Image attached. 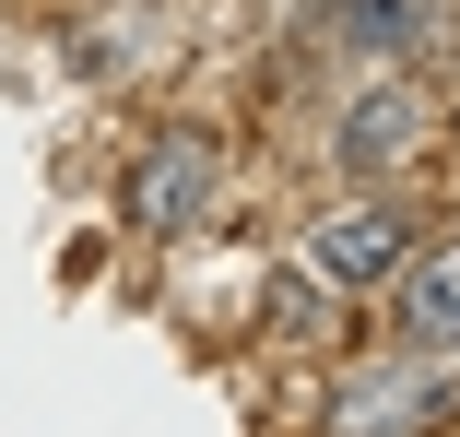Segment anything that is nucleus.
I'll return each mask as SVG.
<instances>
[{
  "label": "nucleus",
  "mask_w": 460,
  "mask_h": 437,
  "mask_svg": "<svg viewBox=\"0 0 460 437\" xmlns=\"http://www.w3.org/2000/svg\"><path fill=\"white\" fill-rule=\"evenodd\" d=\"M213 213V142L201 130H154L130 154V225L142 236H177V225H201Z\"/></svg>",
  "instance_id": "2"
},
{
  "label": "nucleus",
  "mask_w": 460,
  "mask_h": 437,
  "mask_svg": "<svg viewBox=\"0 0 460 437\" xmlns=\"http://www.w3.org/2000/svg\"><path fill=\"white\" fill-rule=\"evenodd\" d=\"M448 390L437 379H354L342 402H331V437H390V425H425Z\"/></svg>",
  "instance_id": "5"
},
{
  "label": "nucleus",
  "mask_w": 460,
  "mask_h": 437,
  "mask_svg": "<svg viewBox=\"0 0 460 437\" xmlns=\"http://www.w3.org/2000/svg\"><path fill=\"white\" fill-rule=\"evenodd\" d=\"M402 260H413V225L390 201H342V213L307 225V284L319 296H378V284H402Z\"/></svg>",
  "instance_id": "1"
},
{
  "label": "nucleus",
  "mask_w": 460,
  "mask_h": 437,
  "mask_svg": "<svg viewBox=\"0 0 460 437\" xmlns=\"http://www.w3.org/2000/svg\"><path fill=\"white\" fill-rule=\"evenodd\" d=\"M260 319H271V331H307V319H319V284H271Z\"/></svg>",
  "instance_id": "6"
},
{
  "label": "nucleus",
  "mask_w": 460,
  "mask_h": 437,
  "mask_svg": "<svg viewBox=\"0 0 460 437\" xmlns=\"http://www.w3.org/2000/svg\"><path fill=\"white\" fill-rule=\"evenodd\" d=\"M437 142V107L413 95V83H366V95L331 119V154L354 165V178H390V165H413Z\"/></svg>",
  "instance_id": "3"
},
{
  "label": "nucleus",
  "mask_w": 460,
  "mask_h": 437,
  "mask_svg": "<svg viewBox=\"0 0 460 437\" xmlns=\"http://www.w3.org/2000/svg\"><path fill=\"white\" fill-rule=\"evenodd\" d=\"M402 355L413 367H448L460 355V236L402 260Z\"/></svg>",
  "instance_id": "4"
}]
</instances>
